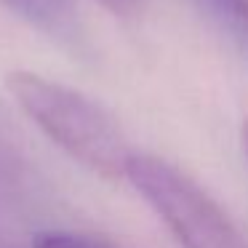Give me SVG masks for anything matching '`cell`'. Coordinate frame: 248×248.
Returning <instances> with one entry per match:
<instances>
[{"mask_svg": "<svg viewBox=\"0 0 248 248\" xmlns=\"http://www.w3.org/2000/svg\"><path fill=\"white\" fill-rule=\"evenodd\" d=\"M208 6L232 30V35L248 46V0H208Z\"/></svg>", "mask_w": 248, "mask_h": 248, "instance_id": "obj_4", "label": "cell"}, {"mask_svg": "<svg viewBox=\"0 0 248 248\" xmlns=\"http://www.w3.org/2000/svg\"><path fill=\"white\" fill-rule=\"evenodd\" d=\"M104 8H109V11L120 14V16H125V14H134L136 6H139V0H99Z\"/></svg>", "mask_w": 248, "mask_h": 248, "instance_id": "obj_6", "label": "cell"}, {"mask_svg": "<svg viewBox=\"0 0 248 248\" xmlns=\"http://www.w3.org/2000/svg\"><path fill=\"white\" fill-rule=\"evenodd\" d=\"M32 248H112L104 240L88 235H78V232H43L35 237Z\"/></svg>", "mask_w": 248, "mask_h": 248, "instance_id": "obj_5", "label": "cell"}, {"mask_svg": "<svg viewBox=\"0 0 248 248\" xmlns=\"http://www.w3.org/2000/svg\"><path fill=\"white\" fill-rule=\"evenodd\" d=\"M125 179L166 224L179 248H248V237L232 216L173 163L134 152Z\"/></svg>", "mask_w": 248, "mask_h": 248, "instance_id": "obj_2", "label": "cell"}, {"mask_svg": "<svg viewBox=\"0 0 248 248\" xmlns=\"http://www.w3.org/2000/svg\"><path fill=\"white\" fill-rule=\"evenodd\" d=\"M16 14H22L27 22H32L38 30L54 35L59 40L78 38V8L75 0H6Z\"/></svg>", "mask_w": 248, "mask_h": 248, "instance_id": "obj_3", "label": "cell"}, {"mask_svg": "<svg viewBox=\"0 0 248 248\" xmlns=\"http://www.w3.org/2000/svg\"><path fill=\"white\" fill-rule=\"evenodd\" d=\"M6 86L24 115L62 152L102 179H125L134 152L118 120L102 104L27 70L11 72Z\"/></svg>", "mask_w": 248, "mask_h": 248, "instance_id": "obj_1", "label": "cell"}, {"mask_svg": "<svg viewBox=\"0 0 248 248\" xmlns=\"http://www.w3.org/2000/svg\"><path fill=\"white\" fill-rule=\"evenodd\" d=\"M243 147H246V160H248V118L243 123Z\"/></svg>", "mask_w": 248, "mask_h": 248, "instance_id": "obj_7", "label": "cell"}]
</instances>
